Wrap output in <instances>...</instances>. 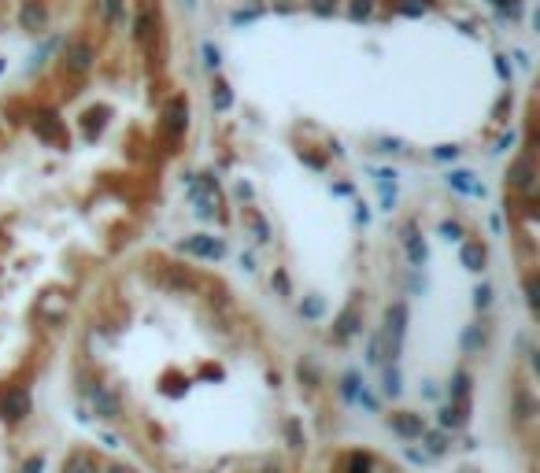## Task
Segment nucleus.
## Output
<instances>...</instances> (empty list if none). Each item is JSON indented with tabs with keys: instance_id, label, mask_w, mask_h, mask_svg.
<instances>
[{
	"instance_id": "1",
	"label": "nucleus",
	"mask_w": 540,
	"mask_h": 473,
	"mask_svg": "<svg viewBox=\"0 0 540 473\" xmlns=\"http://www.w3.org/2000/svg\"><path fill=\"white\" fill-rule=\"evenodd\" d=\"M81 385L149 473H297L300 392L263 322L215 274L137 255L89 296Z\"/></svg>"
}]
</instances>
